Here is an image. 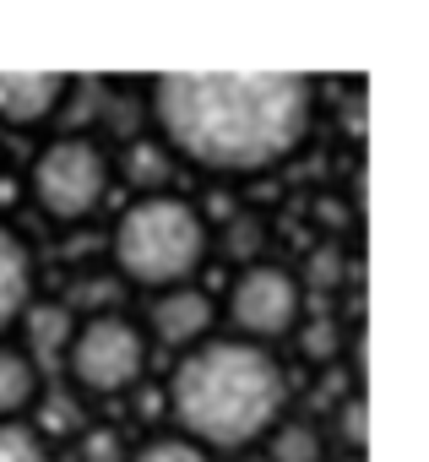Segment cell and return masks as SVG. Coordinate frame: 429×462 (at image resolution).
I'll return each mask as SVG.
<instances>
[{
	"label": "cell",
	"mask_w": 429,
	"mask_h": 462,
	"mask_svg": "<svg viewBox=\"0 0 429 462\" xmlns=\"http://www.w3.org/2000/svg\"><path fill=\"white\" fill-rule=\"evenodd\" d=\"M294 332H299V343H305V354H310V359H326V354L342 343V327H337V321H310V327L299 321Z\"/></svg>",
	"instance_id": "2e32d148"
},
{
	"label": "cell",
	"mask_w": 429,
	"mask_h": 462,
	"mask_svg": "<svg viewBox=\"0 0 429 462\" xmlns=\"http://www.w3.org/2000/svg\"><path fill=\"white\" fill-rule=\"evenodd\" d=\"M44 397V370L23 343H0V424H17Z\"/></svg>",
	"instance_id": "30bf717a"
},
{
	"label": "cell",
	"mask_w": 429,
	"mask_h": 462,
	"mask_svg": "<svg viewBox=\"0 0 429 462\" xmlns=\"http://www.w3.org/2000/svg\"><path fill=\"white\" fill-rule=\"evenodd\" d=\"M77 451H82V462H125V457H131V451H125V435H120L114 424H93V430H82Z\"/></svg>",
	"instance_id": "9a60e30c"
},
{
	"label": "cell",
	"mask_w": 429,
	"mask_h": 462,
	"mask_svg": "<svg viewBox=\"0 0 429 462\" xmlns=\"http://www.w3.org/2000/svg\"><path fill=\"white\" fill-rule=\"evenodd\" d=\"M229 462H267V457H261V446H251V451H234Z\"/></svg>",
	"instance_id": "e0dca14e"
},
{
	"label": "cell",
	"mask_w": 429,
	"mask_h": 462,
	"mask_svg": "<svg viewBox=\"0 0 429 462\" xmlns=\"http://www.w3.org/2000/svg\"><path fill=\"white\" fill-rule=\"evenodd\" d=\"M33 251L12 223H0V337H6L28 310H33Z\"/></svg>",
	"instance_id": "9c48e42d"
},
{
	"label": "cell",
	"mask_w": 429,
	"mask_h": 462,
	"mask_svg": "<svg viewBox=\"0 0 429 462\" xmlns=\"http://www.w3.org/2000/svg\"><path fill=\"white\" fill-rule=\"evenodd\" d=\"M174 435L201 451H251L288 413V370L272 348L245 337H206L179 354L169 375Z\"/></svg>",
	"instance_id": "7a4b0ae2"
},
{
	"label": "cell",
	"mask_w": 429,
	"mask_h": 462,
	"mask_svg": "<svg viewBox=\"0 0 429 462\" xmlns=\"http://www.w3.org/2000/svg\"><path fill=\"white\" fill-rule=\"evenodd\" d=\"M206 256H212V223L179 190L136 196L114 217L109 262H114V278L120 283H136L147 294H163V289L196 283V273L206 267Z\"/></svg>",
	"instance_id": "3957f363"
},
{
	"label": "cell",
	"mask_w": 429,
	"mask_h": 462,
	"mask_svg": "<svg viewBox=\"0 0 429 462\" xmlns=\"http://www.w3.org/2000/svg\"><path fill=\"white\" fill-rule=\"evenodd\" d=\"M28 190L33 207L50 223H87L104 212L109 190H114V152L98 136H55L39 147L33 169H28Z\"/></svg>",
	"instance_id": "277c9868"
},
{
	"label": "cell",
	"mask_w": 429,
	"mask_h": 462,
	"mask_svg": "<svg viewBox=\"0 0 429 462\" xmlns=\"http://www.w3.org/2000/svg\"><path fill=\"white\" fill-rule=\"evenodd\" d=\"M114 174H120L136 196H158V190H169V180H174V158H169V147H163L158 136H141V142H131V147L120 152Z\"/></svg>",
	"instance_id": "8fae6325"
},
{
	"label": "cell",
	"mask_w": 429,
	"mask_h": 462,
	"mask_svg": "<svg viewBox=\"0 0 429 462\" xmlns=\"http://www.w3.org/2000/svg\"><path fill=\"white\" fill-rule=\"evenodd\" d=\"M261 457H267V462H326V440H321V430H315L310 419H288V413H283V419L267 430Z\"/></svg>",
	"instance_id": "7c38bea8"
},
{
	"label": "cell",
	"mask_w": 429,
	"mask_h": 462,
	"mask_svg": "<svg viewBox=\"0 0 429 462\" xmlns=\"http://www.w3.org/2000/svg\"><path fill=\"white\" fill-rule=\"evenodd\" d=\"M224 316L234 321L229 337L272 348L278 337H294V327L305 321V283L278 262H245L229 283Z\"/></svg>",
	"instance_id": "8992f818"
},
{
	"label": "cell",
	"mask_w": 429,
	"mask_h": 462,
	"mask_svg": "<svg viewBox=\"0 0 429 462\" xmlns=\"http://www.w3.org/2000/svg\"><path fill=\"white\" fill-rule=\"evenodd\" d=\"M71 88L77 82L66 71H0V125H6V131L50 125L66 109Z\"/></svg>",
	"instance_id": "ba28073f"
},
{
	"label": "cell",
	"mask_w": 429,
	"mask_h": 462,
	"mask_svg": "<svg viewBox=\"0 0 429 462\" xmlns=\"http://www.w3.org/2000/svg\"><path fill=\"white\" fill-rule=\"evenodd\" d=\"M125 462H218V457L201 451V446H190L185 435H152V440H141Z\"/></svg>",
	"instance_id": "5bb4252c"
},
{
	"label": "cell",
	"mask_w": 429,
	"mask_h": 462,
	"mask_svg": "<svg viewBox=\"0 0 429 462\" xmlns=\"http://www.w3.org/2000/svg\"><path fill=\"white\" fill-rule=\"evenodd\" d=\"M152 136L174 163L206 174H267L288 163L315 120L310 77H158L147 93Z\"/></svg>",
	"instance_id": "6da1fadb"
},
{
	"label": "cell",
	"mask_w": 429,
	"mask_h": 462,
	"mask_svg": "<svg viewBox=\"0 0 429 462\" xmlns=\"http://www.w3.org/2000/svg\"><path fill=\"white\" fill-rule=\"evenodd\" d=\"M147 354H152V343H147L141 321H131L125 310H98V316H77L60 359H66V375L77 392L120 397L141 381Z\"/></svg>",
	"instance_id": "5b68a950"
},
{
	"label": "cell",
	"mask_w": 429,
	"mask_h": 462,
	"mask_svg": "<svg viewBox=\"0 0 429 462\" xmlns=\"http://www.w3.org/2000/svg\"><path fill=\"white\" fill-rule=\"evenodd\" d=\"M141 332H147V343H163V348L190 354L206 337H218V300H212L206 289H196V283L163 289V294H152Z\"/></svg>",
	"instance_id": "52a82bcc"
},
{
	"label": "cell",
	"mask_w": 429,
	"mask_h": 462,
	"mask_svg": "<svg viewBox=\"0 0 429 462\" xmlns=\"http://www.w3.org/2000/svg\"><path fill=\"white\" fill-rule=\"evenodd\" d=\"M0 462H55V451L39 424L17 419V424H0Z\"/></svg>",
	"instance_id": "4fadbf2b"
}]
</instances>
